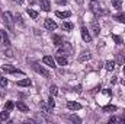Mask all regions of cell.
I'll return each instance as SVG.
<instances>
[{
  "instance_id": "cell-25",
  "label": "cell",
  "mask_w": 125,
  "mask_h": 124,
  "mask_svg": "<svg viewBox=\"0 0 125 124\" xmlns=\"http://www.w3.org/2000/svg\"><path fill=\"white\" fill-rule=\"evenodd\" d=\"M50 93H51V95H57V93H58V88H57L55 85H52V86L50 88Z\"/></svg>"
},
{
  "instance_id": "cell-15",
  "label": "cell",
  "mask_w": 125,
  "mask_h": 124,
  "mask_svg": "<svg viewBox=\"0 0 125 124\" xmlns=\"http://www.w3.org/2000/svg\"><path fill=\"white\" fill-rule=\"evenodd\" d=\"M7 118H9V110L1 111V112H0V123H4Z\"/></svg>"
},
{
  "instance_id": "cell-17",
  "label": "cell",
  "mask_w": 125,
  "mask_h": 124,
  "mask_svg": "<svg viewBox=\"0 0 125 124\" xmlns=\"http://www.w3.org/2000/svg\"><path fill=\"white\" fill-rule=\"evenodd\" d=\"M1 41H3V44H6V45H9V44H10L9 38H7V34H6L4 31H1Z\"/></svg>"
},
{
  "instance_id": "cell-34",
  "label": "cell",
  "mask_w": 125,
  "mask_h": 124,
  "mask_svg": "<svg viewBox=\"0 0 125 124\" xmlns=\"http://www.w3.org/2000/svg\"><path fill=\"white\" fill-rule=\"evenodd\" d=\"M58 4H67V0H57Z\"/></svg>"
},
{
  "instance_id": "cell-19",
  "label": "cell",
  "mask_w": 125,
  "mask_h": 124,
  "mask_svg": "<svg viewBox=\"0 0 125 124\" xmlns=\"http://www.w3.org/2000/svg\"><path fill=\"white\" fill-rule=\"evenodd\" d=\"M15 22H18L21 26H23V25H25V24H23V19H22V16H21L19 13H16V15H15Z\"/></svg>"
},
{
  "instance_id": "cell-10",
  "label": "cell",
  "mask_w": 125,
  "mask_h": 124,
  "mask_svg": "<svg viewBox=\"0 0 125 124\" xmlns=\"http://www.w3.org/2000/svg\"><path fill=\"white\" fill-rule=\"evenodd\" d=\"M52 41H54V44H55V45H58V47L65 44V42H64V38L60 37V35H54V37H52Z\"/></svg>"
},
{
  "instance_id": "cell-16",
  "label": "cell",
  "mask_w": 125,
  "mask_h": 124,
  "mask_svg": "<svg viewBox=\"0 0 125 124\" xmlns=\"http://www.w3.org/2000/svg\"><path fill=\"white\" fill-rule=\"evenodd\" d=\"M18 86H31V80L29 79H22L18 82Z\"/></svg>"
},
{
  "instance_id": "cell-38",
  "label": "cell",
  "mask_w": 125,
  "mask_h": 124,
  "mask_svg": "<svg viewBox=\"0 0 125 124\" xmlns=\"http://www.w3.org/2000/svg\"><path fill=\"white\" fill-rule=\"evenodd\" d=\"M90 1H96V0H90Z\"/></svg>"
},
{
  "instance_id": "cell-20",
  "label": "cell",
  "mask_w": 125,
  "mask_h": 124,
  "mask_svg": "<svg viewBox=\"0 0 125 124\" xmlns=\"http://www.w3.org/2000/svg\"><path fill=\"white\" fill-rule=\"evenodd\" d=\"M74 26H73V24H70V22H62V29H65V31H71Z\"/></svg>"
},
{
  "instance_id": "cell-3",
  "label": "cell",
  "mask_w": 125,
  "mask_h": 124,
  "mask_svg": "<svg viewBox=\"0 0 125 124\" xmlns=\"http://www.w3.org/2000/svg\"><path fill=\"white\" fill-rule=\"evenodd\" d=\"M80 32H82V38H83V41H86V42H90V41H92V35L89 34V29H87L86 26H82Z\"/></svg>"
},
{
  "instance_id": "cell-23",
  "label": "cell",
  "mask_w": 125,
  "mask_h": 124,
  "mask_svg": "<svg viewBox=\"0 0 125 124\" xmlns=\"http://www.w3.org/2000/svg\"><path fill=\"white\" fill-rule=\"evenodd\" d=\"M28 15L31 16L32 19H36V18H38V12H35V10H32V9H28Z\"/></svg>"
},
{
  "instance_id": "cell-36",
  "label": "cell",
  "mask_w": 125,
  "mask_h": 124,
  "mask_svg": "<svg viewBox=\"0 0 125 124\" xmlns=\"http://www.w3.org/2000/svg\"><path fill=\"white\" fill-rule=\"evenodd\" d=\"M0 38H1V29H0Z\"/></svg>"
},
{
  "instance_id": "cell-35",
  "label": "cell",
  "mask_w": 125,
  "mask_h": 124,
  "mask_svg": "<svg viewBox=\"0 0 125 124\" xmlns=\"http://www.w3.org/2000/svg\"><path fill=\"white\" fill-rule=\"evenodd\" d=\"M13 1H16V3H21V1H22V0H13Z\"/></svg>"
},
{
  "instance_id": "cell-22",
  "label": "cell",
  "mask_w": 125,
  "mask_h": 124,
  "mask_svg": "<svg viewBox=\"0 0 125 124\" xmlns=\"http://www.w3.org/2000/svg\"><path fill=\"white\" fill-rule=\"evenodd\" d=\"M114 18H115L118 22H122V24H125V15H124V13H121V15H115Z\"/></svg>"
},
{
  "instance_id": "cell-33",
  "label": "cell",
  "mask_w": 125,
  "mask_h": 124,
  "mask_svg": "<svg viewBox=\"0 0 125 124\" xmlns=\"http://www.w3.org/2000/svg\"><path fill=\"white\" fill-rule=\"evenodd\" d=\"M116 121H119V118H116V117H111L109 118V123H116Z\"/></svg>"
},
{
  "instance_id": "cell-5",
  "label": "cell",
  "mask_w": 125,
  "mask_h": 124,
  "mask_svg": "<svg viewBox=\"0 0 125 124\" xmlns=\"http://www.w3.org/2000/svg\"><path fill=\"white\" fill-rule=\"evenodd\" d=\"M42 62L45 63L47 66H50L51 69H55V67H57V66H55V60H54L51 56H45V57L42 59Z\"/></svg>"
},
{
  "instance_id": "cell-30",
  "label": "cell",
  "mask_w": 125,
  "mask_h": 124,
  "mask_svg": "<svg viewBox=\"0 0 125 124\" xmlns=\"http://www.w3.org/2000/svg\"><path fill=\"white\" fill-rule=\"evenodd\" d=\"M13 107H15V104H13L12 101H7V102H6V110H12Z\"/></svg>"
},
{
  "instance_id": "cell-1",
  "label": "cell",
  "mask_w": 125,
  "mask_h": 124,
  "mask_svg": "<svg viewBox=\"0 0 125 124\" xmlns=\"http://www.w3.org/2000/svg\"><path fill=\"white\" fill-rule=\"evenodd\" d=\"M3 21L6 22L9 31H12V29H13V22H15V16H13L10 12H4V13H3Z\"/></svg>"
},
{
  "instance_id": "cell-24",
  "label": "cell",
  "mask_w": 125,
  "mask_h": 124,
  "mask_svg": "<svg viewBox=\"0 0 125 124\" xmlns=\"http://www.w3.org/2000/svg\"><path fill=\"white\" fill-rule=\"evenodd\" d=\"M111 1H112L114 7H116V9H121V7H122V3H121V0H111Z\"/></svg>"
},
{
  "instance_id": "cell-18",
  "label": "cell",
  "mask_w": 125,
  "mask_h": 124,
  "mask_svg": "<svg viewBox=\"0 0 125 124\" xmlns=\"http://www.w3.org/2000/svg\"><path fill=\"white\" fill-rule=\"evenodd\" d=\"M55 15H57L58 18H70V16H71L70 12H55Z\"/></svg>"
},
{
  "instance_id": "cell-14",
  "label": "cell",
  "mask_w": 125,
  "mask_h": 124,
  "mask_svg": "<svg viewBox=\"0 0 125 124\" xmlns=\"http://www.w3.org/2000/svg\"><path fill=\"white\" fill-rule=\"evenodd\" d=\"M105 69H106L108 72H112V70L115 69V62H114V60H108V62L105 63Z\"/></svg>"
},
{
  "instance_id": "cell-9",
  "label": "cell",
  "mask_w": 125,
  "mask_h": 124,
  "mask_svg": "<svg viewBox=\"0 0 125 124\" xmlns=\"http://www.w3.org/2000/svg\"><path fill=\"white\" fill-rule=\"evenodd\" d=\"M16 108H18L19 111H22V112H29V108H28V105H26V104H23L22 101L16 102Z\"/></svg>"
},
{
  "instance_id": "cell-8",
  "label": "cell",
  "mask_w": 125,
  "mask_h": 124,
  "mask_svg": "<svg viewBox=\"0 0 125 124\" xmlns=\"http://www.w3.org/2000/svg\"><path fill=\"white\" fill-rule=\"evenodd\" d=\"M44 25H45V28H47V29H50V31H54V29L57 28V24H55L54 21H51V19H45Z\"/></svg>"
},
{
  "instance_id": "cell-27",
  "label": "cell",
  "mask_w": 125,
  "mask_h": 124,
  "mask_svg": "<svg viewBox=\"0 0 125 124\" xmlns=\"http://www.w3.org/2000/svg\"><path fill=\"white\" fill-rule=\"evenodd\" d=\"M54 105H55V101H54L52 96H50V98H48V107H50V108H54Z\"/></svg>"
},
{
  "instance_id": "cell-4",
  "label": "cell",
  "mask_w": 125,
  "mask_h": 124,
  "mask_svg": "<svg viewBox=\"0 0 125 124\" xmlns=\"http://www.w3.org/2000/svg\"><path fill=\"white\" fill-rule=\"evenodd\" d=\"M1 70H3L4 73H21V70H18L16 67H13V66H9V64H4V66H1Z\"/></svg>"
},
{
  "instance_id": "cell-11",
  "label": "cell",
  "mask_w": 125,
  "mask_h": 124,
  "mask_svg": "<svg viewBox=\"0 0 125 124\" xmlns=\"http://www.w3.org/2000/svg\"><path fill=\"white\" fill-rule=\"evenodd\" d=\"M90 28H92V31H93L94 35H99V34H100V26H99V24H97L96 21H93V22L90 24Z\"/></svg>"
},
{
  "instance_id": "cell-12",
  "label": "cell",
  "mask_w": 125,
  "mask_h": 124,
  "mask_svg": "<svg viewBox=\"0 0 125 124\" xmlns=\"http://www.w3.org/2000/svg\"><path fill=\"white\" fill-rule=\"evenodd\" d=\"M57 63H58L60 66H67V64H68V60H67L62 54H57Z\"/></svg>"
},
{
  "instance_id": "cell-7",
  "label": "cell",
  "mask_w": 125,
  "mask_h": 124,
  "mask_svg": "<svg viewBox=\"0 0 125 124\" xmlns=\"http://www.w3.org/2000/svg\"><path fill=\"white\" fill-rule=\"evenodd\" d=\"M67 108H68V110H73V111H79V110H82V105H80L79 102L68 101V102H67Z\"/></svg>"
},
{
  "instance_id": "cell-29",
  "label": "cell",
  "mask_w": 125,
  "mask_h": 124,
  "mask_svg": "<svg viewBox=\"0 0 125 124\" xmlns=\"http://www.w3.org/2000/svg\"><path fill=\"white\" fill-rule=\"evenodd\" d=\"M112 38H114V41H115L116 44H122V38H121V37H118V35H114Z\"/></svg>"
},
{
  "instance_id": "cell-2",
  "label": "cell",
  "mask_w": 125,
  "mask_h": 124,
  "mask_svg": "<svg viewBox=\"0 0 125 124\" xmlns=\"http://www.w3.org/2000/svg\"><path fill=\"white\" fill-rule=\"evenodd\" d=\"M33 70L36 72V73H39V74H42L44 77H50V72L45 69V67H42V66H39V64H33Z\"/></svg>"
},
{
  "instance_id": "cell-32",
  "label": "cell",
  "mask_w": 125,
  "mask_h": 124,
  "mask_svg": "<svg viewBox=\"0 0 125 124\" xmlns=\"http://www.w3.org/2000/svg\"><path fill=\"white\" fill-rule=\"evenodd\" d=\"M70 120H71V121H77V123H80V118H79V117H74V115H71Z\"/></svg>"
},
{
  "instance_id": "cell-37",
  "label": "cell",
  "mask_w": 125,
  "mask_h": 124,
  "mask_svg": "<svg viewBox=\"0 0 125 124\" xmlns=\"http://www.w3.org/2000/svg\"><path fill=\"white\" fill-rule=\"evenodd\" d=\"M124 74H125V66H124Z\"/></svg>"
},
{
  "instance_id": "cell-6",
  "label": "cell",
  "mask_w": 125,
  "mask_h": 124,
  "mask_svg": "<svg viewBox=\"0 0 125 124\" xmlns=\"http://www.w3.org/2000/svg\"><path fill=\"white\" fill-rule=\"evenodd\" d=\"M90 59H92L90 51H83V53L79 56V62L80 63H84V62H87V60H90Z\"/></svg>"
},
{
  "instance_id": "cell-28",
  "label": "cell",
  "mask_w": 125,
  "mask_h": 124,
  "mask_svg": "<svg viewBox=\"0 0 125 124\" xmlns=\"http://www.w3.org/2000/svg\"><path fill=\"white\" fill-rule=\"evenodd\" d=\"M7 83H9V80H7L6 77H0V86H3V88H4Z\"/></svg>"
},
{
  "instance_id": "cell-26",
  "label": "cell",
  "mask_w": 125,
  "mask_h": 124,
  "mask_svg": "<svg viewBox=\"0 0 125 124\" xmlns=\"http://www.w3.org/2000/svg\"><path fill=\"white\" fill-rule=\"evenodd\" d=\"M124 62H125L124 56H121V54H116V63H118V64H124Z\"/></svg>"
},
{
  "instance_id": "cell-13",
  "label": "cell",
  "mask_w": 125,
  "mask_h": 124,
  "mask_svg": "<svg viewBox=\"0 0 125 124\" xmlns=\"http://www.w3.org/2000/svg\"><path fill=\"white\" fill-rule=\"evenodd\" d=\"M41 7H42V10H45V12H50V10H51L50 0H41Z\"/></svg>"
},
{
  "instance_id": "cell-21",
  "label": "cell",
  "mask_w": 125,
  "mask_h": 124,
  "mask_svg": "<svg viewBox=\"0 0 125 124\" xmlns=\"http://www.w3.org/2000/svg\"><path fill=\"white\" fill-rule=\"evenodd\" d=\"M103 111H111V112H114V111H116V107L115 105H106V107H103Z\"/></svg>"
},
{
  "instance_id": "cell-31",
  "label": "cell",
  "mask_w": 125,
  "mask_h": 124,
  "mask_svg": "<svg viewBox=\"0 0 125 124\" xmlns=\"http://www.w3.org/2000/svg\"><path fill=\"white\" fill-rule=\"evenodd\" d=\"M4 54H6V57H9V59H10V57H13V53H12V50H7Z\"/></svg>"
}]
</instances>
